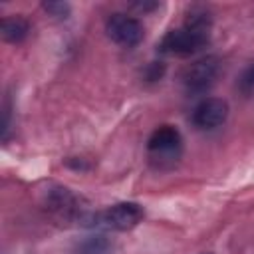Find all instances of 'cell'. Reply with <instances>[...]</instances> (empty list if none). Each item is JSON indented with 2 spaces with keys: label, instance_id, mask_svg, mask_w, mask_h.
I'll list each match as a JSON object with an SVG mask.
<instances>
[{
  "label": "cell",
  "instance_id": "cell-5",
  "mask_svg": "<svg viewBox=\"0 0 254 254\" xmlns=\"http://www.w3.org/2000/svg\"><path fill=\"white\" fill-rule=\"evenodd\" d=\"M46 208L58 216L60 220H67V222H79L83 224V220L87 218V214L91 212L81 196H77L73 190L65 189V187H50L46 190V198H44Z\"/></svg>",
  "mask_w": 254,
  "mask_h": 254
},
{
  "label": "cell",
  "instance_id": "cell-1",
  "mask_svg": "<svg viewBox=\"0 0 254 254\" xmlns=\"http://www.w3.org/2000/svg\"><path fill=\"white\" fill-rule=\"evenodd\" d=\"M143 216H145V210H143V206L139 202L125 200V202L111 204V206H107L103 210H91L81 226L125 232V230L135 228L143 220Z\"/></svg>",
  "mask_w": 254,
  "mask_h": 254
},
{
  "label": "cell",
  "instance_id": "cell-11",
  "mask_svg": "<svg viewBox=\"0 0 254 254\" xmlns=\"http://www.w3.org/2000/svg\"><path fill=\"white\" fill-rule=\"evenodd\" d=\"M42 8L56 20H65L69 16V4L67 2H44Z\"/></svg>",
  "mask_w": 254,
  "mask_h": 254
},
{
  "label": "cell",
  "instance_id": "cell-8",
  "mask_svg": "<svg viewBox=\"0 0 254 254\" xmlns=\"http://www.w3.org/2000/svg\"><path fill=\"white\" fill-rule=\"evenodd\" d=\"M0 34H2L4 42L20 44L30 34V22L22 16H6L0 24Z\"/></svg>",
  "mask_w": 254,
  "mask_h": 254
},
{
  "label": "cell",
  "instance_id": "cell-3",
  "mask_svg": "<svg viewBox=\"0 0 254 254\" xmlns=\"http://www.w3.org/2000/svg\"><path fill=\"white\" fill-rule=\"evenodd\" d=\"M210 40V30H200V28H190V26H181L175 30H169L163 40L159 42V52L165 56H177V58H187L196 52H200Z\"/></svg>",
  "mask_w": 254,
  "mask_h": 254
},
{
  "label": "cell",
  "instance_id": "cell-12",
  "mask_svg": "<svg viewBox=\"0 0 254 254\" xmlns=\"http://www.w3.org/2000/svg\"><path fill=\"white\" fill-rule=\"evenodd\" d=\"M163 73H165V64H161V62H151V64L145 67L143 77H145L147 81H157V79L163 77Z\"/></svg>",
  "mask_w": 254,
  "mask_h": 254
},
{
  "label": "cell",
  "instance_id": "cell-13",
  "mask_svg": "<svg viewBox=\"0 0 254 254\" xmlns=\"http://www.w3.org/2000/svg\"><path fill=\"white\" fill-rule=\"evenodd\" d=\"M159 4L157 2H135L133 4V8H137V10H141V12H147V10H155Z\"/></svg>",
  "mask_w": 254,
  "mask_h": 254
},
{
  "label": "cell",
  "instance_id": "cell-4",
  "mask_svg": "<svg viewBox=\"0 0 254 254\" xmlns=\"http://www.w3.org/2000/svg\"><path fill=\"white\" fill-rule=\"evenodd\" d=\"M147 153L157 167L177 163L183 153V135L175 125H159L147 139Z\"/></svg>",
  "mask_w": 254,
  "mask_h": 254
},
{
  "label": "cell",
  "instance_id": "cell-7",
  "mask_svg": "<svg viewBox=\"0 0 254 254\" xmlns=\"http://www.w3.org/2000/svg\"><path fill=\"white\" fill-rule=\"evenodd\" d=\"M226 119H228V103L220 97L200 99L190 113L192 125L200 131H212V129L224 125Z\"/></svg>",
  "mask_w": 254,
  "mask_h": 254
},
{
  "label": "cell",
  "instance_id": "cell-6",
  "mask_svg": "<svg viewBox=\"0 0 254 254\" xmlns=\"http://www.w3.org/2000/svg\"><path fill=\"white\" fill-rule=\"evenodd\" d=\"M105 32L115 44H119L123 48H135L145 36L143 24L135 16H129L125 12L109 14V18L105 22Z\"/></svg>",
  "mask_w": 254,
  "mask_h": 254
},
{
  "label": "cell",
  "instance_id": "cell-10",
  "mask_svg": "<svg viewBox=\"0 0 254 254\" xmlns=\"http://www.w3.org/2000/svg\"><path fill=\"white\" fill-rule=\"evenodd\" d=\"M236 87H238V91H240L244 97L254 95V62L248 64V65L240 71V75H238V79H236Z\"/></svg>",
  "mask_w": 254,
  "mask_h": 254
},
{
  "label": "cell",
  "instance_id": "cell-2",
  "mask_svg": "<svg viewBox=\"0 0 254 254\" xmlns=\"http://www.w3.org/2000/svg\"><path fill=\"white\" fill-rule=\"evenodd\" d=\"M220 75V60L216 56H204L183 67L179 81L187 95L206 93Z\"/></svg>",
  "mask_w": 254,
  "mask_h": 254
},
{
  "label": "cell",
  "instance_id": "cell-9",
  "mask_svg": "<svg viewBox=\"0 0 254 254\" xmlns=\"http://www.w3.org/2000/svg\"><path fill=\"white\" fill-rule=\"evenodd\" d=\"M77 254H111V244L105 236L97 234V236H89L85 238L79 248H77Z\"/></svg>",
  "mask_w": 254,
  "mask_h": 254
}]
</instances>
